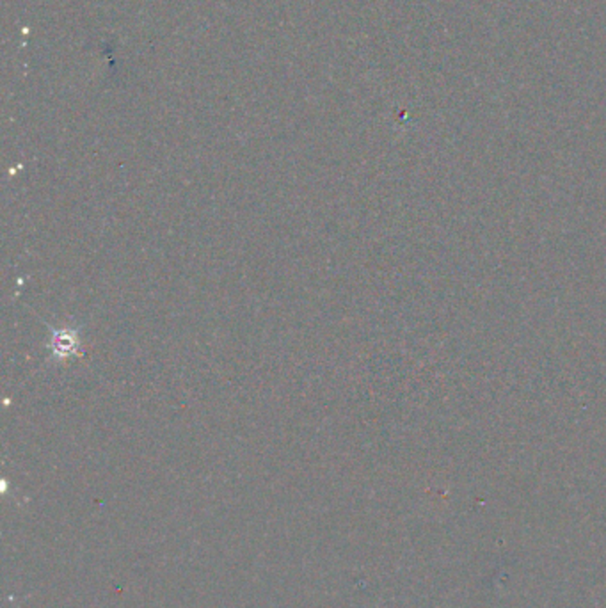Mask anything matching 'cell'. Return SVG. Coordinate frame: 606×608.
Here are the masks:
<instances>
[{
    "mask_svg": "<svg viewBox=\"0 0 606 608\" xmlns=\"http://www.w3.org/2000/svg\"><path fill=\"white\" fill-rule=\"evenodd\" d=\"M77 342L73 334H66L64 336L63 333H57L55 334V342H54V351L59 352V356H66V354H72L75 351Z\"/></svg>",
    "mask_w": 606,
    "mask_h": 608,
    "instance_id": "cell-1",
    "label": "cell"
}]
</instances>
